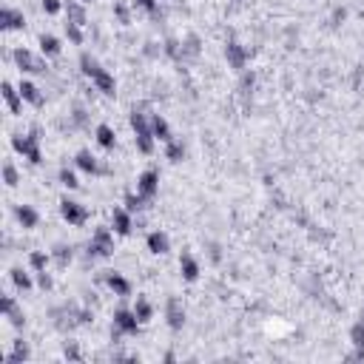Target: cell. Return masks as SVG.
Here are the masks:
<instances>
[{
	"instance_id": "5b68a950",
	"label": "cell",
	"mask_w": 364,
	"mask_h": 364,
	"mask_svg": "<svg viewBox=\"0 0 364 364\" xmlns=\"http://www.w3.org/2000/svg\"><path fill=\"white\" fill-rule=\"evenodd\" d=\"M12 279H15V284H17V287H23V290H29V287H32V279H29L23 270H15V273H12Z\"/></svg>"
},
{
	"instance_id": "277c9868",
	"label": "cell",
	"mask_w": 364,
	"mask_h": 364,
	"mask_svg": "<svg viewBox=\"0 0 364 364\" xmlns=\"http://www.w3.org/2000/svg\"><path fill=\"white\" fill-rule=\"evenodd\" d=\"M29 262H32L34 270H46V265H49V256H46V253H40V250H32Z\"/></svg>"
},
{
	"instance_id": "6da1fadb",
	"label": "cell",
	"mask_w": 364,
	"mask_h": 364,
	"mask_svg": "<svg viewBox=\"0 0 364 364\" xmlns=\"http://www.w3.org/2000/svg\"><path fill=\"white\" fill-rule=\"evenodd\" d=\"M117 327L122 333H137V327H140V319H137V313H128V310H120V313L114 316Z\"/></svg>"
},
{
	"instance_id": "3957f363",
	"label": "cell",
	"mask_w": 364,
	"mask_h": 364,
	"mask_svg": "<svg viewBox=\"0 0 364 364\" xmlns=\"http://www.w3.org/2000/svg\"><path fill=\"white\" fill-rule=\"evenodd\" d=\"M134 313L140 322H151V316H154V307L148 304V299H137L134 302Z\"/></svg>"
},
{
	"instance_id": "7a4b0ae2",
	"label": "cell",
	"mask_w": 364,
	"mask_h": 364,
	"mask_svg": "<svg viewBox=\"0 0 364 364\" xmlns=\"http://www.w3.org/2000/svg\"><path fill=\"white\" fill-rule=\"evenodd\" d=\"M105 282H108V287L114 290L117 296H128V293H131V284H128V279H125L122 273H114V270H111V273L105 276Z\"/></svg>"
},
{
	"instance_id": "8992f818",
	"label": "cell",
	"mask_w": 364,
	"mask_h": 364,
	"mask_svg": "<svg viewBox=\"0 0 364 364\" xmlns=\"http://www.w3.org/2000/svg\"><path fill=\"white\" fill-rule=\"evenodd\" d=\"M60 9H63L60 0H43V12H46V15H57Z\"/></svg>"
}]
</instances>
